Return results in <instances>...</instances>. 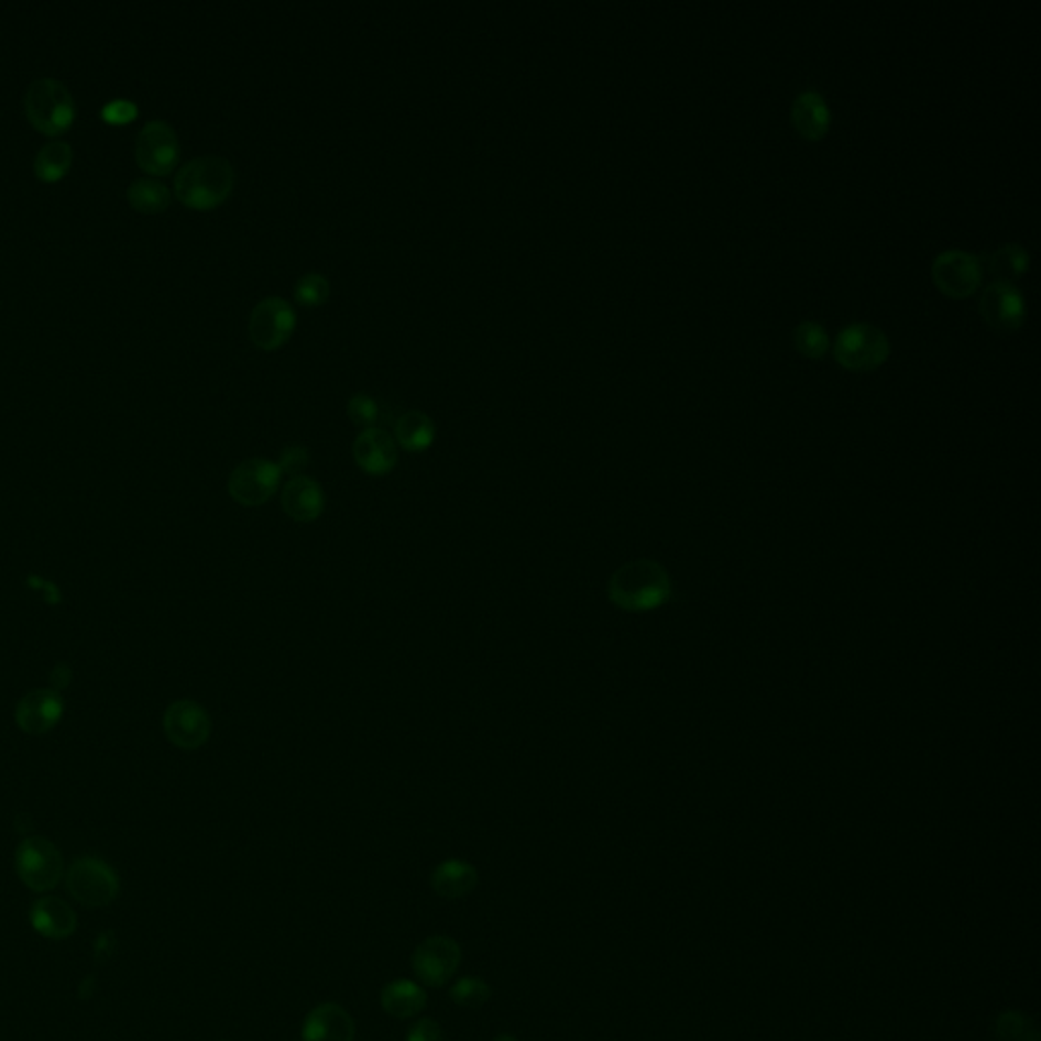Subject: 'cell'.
I'll return each instance as SVG.
<instances>
[{
  "mask_svg": "<svg viewBox=\"0 0 1041 1041\" xmlns=\"http://www.w3.org/2000/svg\"><path fill=\"white\" fill-rule=\"evenodd\" d=\"M407 1041H446V1033L436 1019H419L407 1031Z\"/></svg>",
  "mask_w": 1041,
  "mask_h": 1041,
  "instance_id": "cell-33",
  "label": "cell"
},
{
  "mask_svg": "<svg viewBox=\"0 0 1041 1041\" xmlns=\"http://www.w3.org/2000/svg\"><path fill=\"white\" fill-rule=\"evenodd\" d=\"M14 867L19 879L35 894H47L64 879V856L43 836H29L17 846Z\"/></svg>",
  "mask_w": 1041,
  "mask_h": 1041,
  "instance_id": "cell-5",
  "label": "cell"
},
{
  "mask_svg": "<svg viewBox=\"0 0 1041 1041\" xmlns=\"http://www.w3.org/2000/svg\"><path fill=\"white\" fill-rule=\"evenodd\" d=\"M1029 267V254L1026 249L1017 246V244H1005L1001 249H997L995 253L988 256V269L990 273L997 277V281L1001 283H1009L1011 280H1017L1019 275H1023Z\"/></svg>",
  "mask_w": 1041,
  "mask_h": 1041,
  "instance_id": "cell-25",
  "label": "cell"
},
{
  "mask_svg": "<svg viewBox=\"0 0 1041 1041\" xmlns=\"http://www.w3.org/2000/svg\"><path fill=\"white\" fill-rule=\"evenodd\" d=\"M491 997H493L491 985L482 978H476V976H462L450 988L452 1002L458 1007L472 1009V1011L482 1009L486 1002L491 1001Z\"/></svg>",
  "mask_w": 1041,
  "mask_h": 1041,
  "instance_id": "cell-26",
  "label": "cell"
},
{
  "mask_svg": "<svg viewBox=\"0 0 1041 1041\" xmlns=\"http://www.w3.org/2000/svg\"><path fill=\"white\" fill-rule=\"evenodd\" d=\"M462 962V949L454 938L429 935L412 956V968L419 983L426 987L440 988L454 978Z\"/></svg>",
  "mask_w": 1041,
  "mask_h": 1041,
  "instance_id": "cell-7",
  "label": "cell"
},
{
  "mask_svg": "<svg viewBox=\"0 0 1041 1041\" xmlns=\"http://www.w3.org/2000/svg\"><path fill=\"white\" fill-rule=\"evenodd\" d=\"M294 295L302 306H321L330 297V281L321 273H306L295 283Z\"/></svg>",
  "mask_w": 1041,
  "mask_h": 1041,
  "instance_id": "cell-28",
  "label": "cell"
},
{
  "mask_svg": "<svg viewBox=\"0 0 1041 1041\" xmlns=\"http://www.w3.org/2000/svg\"><path fill=\"white\" fill-rule=\"evenodd\" d=\"M29 921L37 934L47 940H66L76 932L78 918L69 903L59 897H41L29 911Z\"/></svg>",
  "mask_w": 1041,
  "mask_h": 1041,
  "instance_id": "cell-17",
  "label": "cell"
},
{
  "mask_svg": "<svg viewBox=\"0 0 1041 1041\" xmlns=\"http://www.w3.org/2000/svg\"><path fill=\"white\" fill-rule=\"evenodd\" d=\"M980 316L993 328L1013 330L1026 318V302L1011 283L995 281L980 295Z\"/></svg>",
  "mask_w": 1041,
  "mask_h": 1041,
  "instance_id": "cell-15",
  "label": "cell"
},
{
  "mask_svg": "<svg viewBox=\"0 0 1041 1041\" xmlns=\"http://www.w3.org/2000/svg\"><path fill=\"white\" fill-rule=\"evenodd\" d=\"M139 114V108L131 100H112L102 108V119L108 124H127L133 122Z\"/></svg>",
  "mask_w": 1041,
  "mask_h": 1041,
  "instance_id": "cell-32",
  "label": "cell"
},
{
  "mask_svg": "<svg viewBox=\"0 0 1041 1041\" xmlns=\"http://www.w3.org/2000/svg\"><path fill=\"white\" fill-rule=\"evenodd\" d=\"M25 114L33 129L45 136H59L66 133L76 119V102L64 81L55 78H41L28 88L25 94Z\"/></svg>",
  "mask_w": 1041,
  "mask_h": 1041,
  "instance_id": "cell-3",
  "label": "cell"
},
{
  "mask_svg": "<svg viewBox=\"0 0 1041 1041\" xmlns=\"http://www.w3.org/2000/svg\"><path fill=\"white\" fill-rule=\"evenodd\" d=\"M493 1041H519V1040H517L515 1035H508V1033H501V1035H496V1038H493Z\"/></svg>",
  "mask_w": 1041,
  "mask_h": 1041,
  "instance_id": "cell-34",
  "label": "cell"
},
{
  "mask_svg": "<svg viewBox=\"0 0 1041 1041\" xmlns=\"http://www.w3.org/2000/svg\"><path fill=\"white\" fill-rule=\"evenodd\" d=\"M66 887L84 908H107L119 897L121 881L107 861L81 856L67 868Z\"/></svg>",
  "mask_w": 1041,
  "mask_h": 1041,
  "instance_id": "cell-4",
  "label": "cell"
},
{
  "mask_svg": "<svg viewBox=\"0 0 1041 1041\" xmlns=\"http://www.w3.org/2000/svg\"><path fill=\"white\" fill-rule=\"evenodd\" d=\"M234 184L237 174L227 157L201 155L182 165L175 175L174 194L191 210H212L228 200Z\"/></svg>",
  "mask_w": 1041,
  "mask_h": 1041,
  "instance_id": "cell-2",
  "label": "cell"
},
{
  "mask_svg": "<svg viewBox=\"0 0 1041 1041\" xmlns=\"http://www.w3.org/2000/svg\"><path fill=\"white\" fill-rule=\"evenodd\" d=\"M281 507L292 519L299 523H311L318 519L326 507V496H324L320 482L304 474L294 476L283 486Z\"/></svg>",
  "mask_w": 1041,
  "mask_h": 1041,
  "instance_id": "cell-18",
  "label": "cell"
},
{
  "mask_svg": "<svg viewBox=\"0 0 1041 1041\" xmlns=\"http://www.w3.org/2000/svg\"><path fill=\"white\" fill-rule=\"evenodd\" d=\"M381 1007L385 1013L395 1019H412L415 1015L424 1013L428 1007V993L414 980L399 978L391 980L381 988Z\"/></svg>",
  "mask_w": 1041,
  "mask_h": 1041,
  "instance_id": "cell-20",
  "label": "cell"
},
{
  "mask_svg": "<svg viewBox=\"0 0 1041 1041\" xmlns=\"http://www.w3.org/2000/svg\"><path fill=\"white\" fill-rule=\"evenodd\" d=\"M74 161V151L64 141H54L41 147L33 172L43 184H57L66 177Z\"/></svg>",
  "mask_w": 1041,
  "mask_h": 1041,
  "instance_id": "cell-24",
  "label": "cell"
},
{
  "mask_svg": "<svg viewBox=\"0 0 1041 1041\" xmlns=\"http://www.w3.org/2000/svg\"><path fill=\"white\" fill-rule=\"evenodd\" d=\"M935 285L952 297H968L980 285L983 267L975 254L966 251H946L935 256L932 265Z\"/></svg>",
  "mask_w": 1041,
  "mask_h": 1041,
  "instance_id": "cell-12",
  "label": "cell"
},
{
  "mask_svg": "<svg viewBox=\"0 0 1041 1041\" xmlns=\"http://www.w3.org/2000/svg\"><path fill=\"white\" fill-rule=\"evenodd\" d=\"M429 883L441 899H462L479 887V870L467 861L448 858L431 870Z\"/></svg>",
  "mask_w": 1041,
  "mask_h": 1041,
  "instance_id": "cell-19",
  "label": "cell"
},
{
  "mask_svg": "<svg viewBox=\"0 0 1041 1041\" xmlns=\"http://www.w3.org/2000/svg\"><path fill=\"white\" fill-rule=\"evenodd\" d=\"M352 456L362 472L371 476L388 474L397 464V441L381 428L362 429L352 443Z\"/></svg>",
  "mask_w": 1041,
  "mask_h": 1041,
  "instance_id": "cell-14",
  "label": "cell"
},
{
  "mask_svg": "<svg viewBox=\"0 0 1041 1041\" xmlns=\"http://www.w3.org/2000/svg\"><path fill=\"white\" fill-rule=\"evenodd\" d=\"M134 157L143 172L155 177L169 175L179 161V139L174 127L165 121H151L141 129L134 145Z\"/></svg>",
  "mask_w": 1041,
  "mask_h": 1041,
  "instance_id": "cell-9",
  "label": "cell"
},
{
  "mask_svg": "<svg viewBox=\"0 0 1041 1041\" xmlns=\"http://www.w3.org/2000/svg\"><path fill=\"white\" fill-rule=\"evenodd\" d=\"M352 1015L338 1002H321L307 1013L302 1041H354Z\"/></svg>",
  "mask_w": 1041,
  "mask_h": 1041,
  "instance_id": "cell-16",
  "label": "cell"
},
{
  "mask_svg": "<svg viewBox=\"0 0 1041 1041\" xmlns=\"http://www.w3.org/2000/svg\"><path fill=\"white\" fill-rule=\"evenodd\" d=\"M295 311L287 299L269 295L261 299L249 318V336L254 347L275 350L283 347L295 330Z\"/></svg>",
  "mask_w": 1041,
  "mask_h": 1041,
  "instance_id": "cell-10",
  "label": "cell"
},
{
  "mask_svg": "<svg viewBox=\"0 0 1041 1041\" xmlns=\"http://www.w3.org/2000/svg\"><path fill=\"white\" fill-rule=\"evenodd\" d=\"M796 347L810 359H820L828 350L826 330L815 321H801L793 332Z\"/></svg>",
  "mask_w": 1041,
  "mask_h": 1041,
  "instance_id": "cell-29",
  "label": "cell"
},
{
  "mask_svg": "<svg viewBox=\"0 0 1041 1041\" xmlns=\"http://www.w3.org/2000/svg\"><path fill=\"white\" fill-rule=\"evenodd\" d=\"M791 119L798 129V133L806 139H820L824 136L830 124V110L826 107V100L814 92L806 90L801 92L793 108H791Z\"/></svg>",
  "mask_w": 1041,
  "mask_h": 1041,
  "instance_id": "cell-21",
  "label": "cell"
},
{
  "mask_svg": "<svg viewBox=\"0 0 1041 1041\" xmlns=\"http://www.w3.org/2000/svg\"><path fill=\"white\" fill-rule=\"evenodd\" d=\"M834 357L853 371H870L889 357V340L873 324H851L834 342Z\"/></svg>",
  "mask_w": 1041,
  "mask_h": 1041,
  "instance_id": "cell-6",
  "label": "cell"
},
{
  "mask_svg": "<svg viewBox=\"0 0 1041 1041\" xmlns=\"http://www.w3.org/2000/svg\"><path fill=\"white\" fill-rule=\"evenodd\" d=\"M997 1035L1002 1041H1040L1033 1021L1023 1013H1017V1011H1009V1013H1002L999 1017Z\"/></svg>",
  "mask_w": 1041,
  "mask_h": 1041,
  "instance_id": "cell-27",
  "label": "cell"
},
{
  "mask_svg": "<svg viewBox=\"0 0 1041 1041\" xmlns=\"http://www.w3.org/2000/svg\"><path fill=\"white\" fill-rule=\"evenodd\" d=\"M606 596L618 611L651 613L676 596V587L661 561L639 558L623 563L606 584Z\"/></svg>",
  "mask_w": 1041,
  "mask_h": 1041,
  "instance_id": "cell-1",
  "label": "cell"
},
{
  "mask_svg": "<svg viewBox=\"0 0 1041 1041\" xmlns=\"http://www.w3.org/2000/svg\"><path fill=\"white\" fill-rule=\"evenodd\" d=\"M281 474H289L292 479L294 476H302V472L309 467V450L306 446H287L281 450L280 462Z\"/></svg>",
  "mask_w": 1041,
  "mask_h": 1041,
  "instance_id": "cell-31",
  "label": "cell"
},
{
  "mask_svg": "<svg viewBox=\"0 0 1041 1041\" xmlns=\"http://www.w3.org/2000/svg\"><path fill=\"white\" fill-rule=\"evenodd\" d=\"M163 731L175 747L194 750L208 743L212 721L206 708L194 700H177L163 714Z\"/></svg>",
  "mask_w": 1041,
  "mask_h": 1041,
  "instance_id": "cell-11",
  "label": "cell"
},
{
  "mask_svg": "<svg viewBox=\"0 0 1041 1041\" xmlns=\"http://www.w3.org/2000/svg\"><path fill=\"white\" fill-rule=\"evenodd\" d=\"M64 698L55 690L40 688L21 698L14 710L17 726L28 735H47L64 716Z\"/></svg>",
  "mask_w": 1041,
  "mask_h": 1041,
  "instance_id": "cell-13",
  "label": "cell"
},
{
  "mask_svg": "<svg viewBox=\"0 0 1041 1041\" xmlns=\"http://www.w3.org/2000/svg\"><path fill=\"white\" fill-rule=\"evenodd\" d=\"M347 409L350 419H352L359 428H374V424H376V419H379V407H376L373 397H369L366 393H357L354 397H350Z\"/></svg>",
  "mask_w": 1041,
  "mask_h": 1041,
  "instance_id": "cell-30",
  "label": "cell"
},
{
  "mask_svg": "<svg viewBox=\"0 0 1041 1041\" xmlns=\"http://www.w3.org/2000/svg\"><path fill=\"white\" fill-rule=\"evenodd\" d=\"M127 200L141 215H161L172 204V191L163 182L141 177L127 189Z\"/></svg>",
  "mask_w": 1041,
  "mask_h": 1041,
  "instance_id": "cell-23",
  "label": "cell"
},
{
  "mask_svg": "<svg viewBox=\"0 0 1041 1041\" xmlns=\"http://www.w3.org/2000/svg\"><path fill=\"white\" fill-rule=\"evenodd\" d=\"M436 440V424L424 412H405L395 424V441L407 452H426Z\"/></svg>",
  "mask_w": 1041,
  "mask_h": 1041,
  "instance_id": "cell-22",
  "label": "cell"
},
{
  "mask_svg": "<svg viewBox=\"0 0 1041 1041\" xmlns=\"http://www.w3.org/2000/svg\"><path fill=\"white\" fill-rule=\"evenodd\" d=\"M280 482L281 470L277 462L265 458H251L230 472L228 493L244 507H259L277 493Z\"/></svg>",
  "mask_w": 1041,
  "mask_h": 1041,
  "instance_id": "cell-8",
  "label": "cell"
}]
</instances>
